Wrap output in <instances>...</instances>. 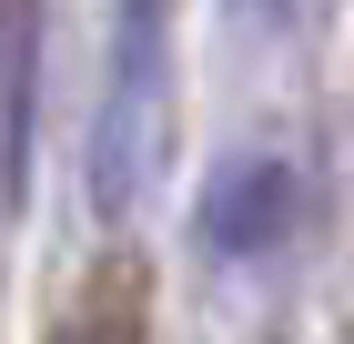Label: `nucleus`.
<instances>
[{
    "mask_svg": "<svg viewBox=\"0 0 354 344\" xmlns=\"http://www.w3.org/2000/svg\"><path fill=\"white\" fill-rule=\"evenodd\" d=\"M294 223H304V183H294L283 152H233L203 183V203H192V233H203L213 264H263Z\"/></svg>",
    "mask_w": 354,
    "mask_h": 344,
    "instance_id": "nucleus-2",
    "label": "nucleus"
},
{
    "mask_svg": "<svg viewBox=\"0 0 354 344\" xmlns=\"http://www.w3.org/2000/svg\"><path fill=\"white\" fill-rule=\"evenodd\" d=\"M243 21H263V30H283V21H304V0H233Z\"/></svg>",
    "mask_w": 354,
    "mask_h": 344,
    "instance_id": "nucleus-4",
    "label": "nucleus"
},
{
    "mask_svg": "<svg viewBox=\"0 0 354 344\" xmlns=\"http://www.w3.org/2000/svg\"><path fill=\"white\" fill-rule=\"evenodd\" d=\"M61 344H152V334H142V314L122 304V284H102L82 314H71V334H61Z\"/></svg>",
    "mask_w": 354,
    "mask_h": 344,
    "instance_id": "nucleus-3",
    "label": "nucleus"
},
{
    "mask_svg": "<svg viewBox=\"0 0 354 344\" xmlns=\"http://www.w3.org/2000/svg\"><path fill=\"white\" fill-rule=\"evenodd\" d=\"M162 111H172V0H111V61H102V111H91V212L102 223H132L162 162Z\"/></svg>",
    "mask_w": 354,
    "mask_h": 344,
    "instance_id": "nucleus-1",
    "label": "nucleus"
}]
</instances>
